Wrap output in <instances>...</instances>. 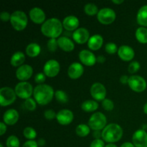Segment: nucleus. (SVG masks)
Segmentation results:
<instances>
[{"label":"nucleus","mask_w":147,"mask_h":147,"mask_svg":"<svg viewBox=\"0 0 147 147\" xmlns=\"http://www.w3.org/2000/svg\"><path fill=\"white\" fill-rule=\"evenodd\" d=\"M63 31V22L55 17L48 19L41 26L42 33L50 39L59 38Z\"/></svg>","instance_id":"nucleus-1"},{"label":"nucleus","mask_w":147,"mask_h":147,"mask_svg":"<svg viewBox=\"0 0 147 147\" xmlns=\"http://www.w3.org/2000/svg\"><path fill=\"white\" fill-rule=\"evenodd\" d=\"M33 96L37 103L41 106H45L52 101L55 96L54 89L50 85H37L34 88Z\"/></svg>","instance_id":"nucleus-2"},{"label":"nucleus","mask_w":147,"mask_h":147,"mask_svg":"<svg viewBox=\"0 0 147 147\" xmlns=\"http://www.w3.org/2000/svg\"><path fill=\"white\" fill-rule=\"evenodd\" d=\"M123 131L118 123L108 124L102 131V139L109 144H113L120 140L123 136Z\"/></svg>","instance_id":"nucleus-3"},{"label":"nucleus","mask_w":147,"mask_h":147,"mask_svg":"<svg viewBox=\"0 0 147 147\" xmlns=\"http://www.w3.org/2000/svg\"><path fill=\"white\" fill-rule=\"evenodd\" d=\"M10 23L13 28L17 31H22L27 27L28 17L24 11L16 10L11 14Z\"/></svg>","instance_id":"nucleus-4"},{"label":"nucleus","mask_w":147,"mask_h":147,"mask_svg":"<svg viewBox=\"0 0 147 147\" xmlns=\"http://www.w3.org/2000/svg\"><path fill=\"white\" fill-rule=\"evenodd\" d=\"M107 118L101 112H96L88 120V126L93 131L103 130L107 126Z\"/></svg>","instance_id":"nucleus-5"},{"label":"nucleus","mask_w":147,"mask_h":147,"mask_svg":"<svg viewBox=\"0 0 147 147\" xmlns=\"http://www.w3.org/2000/svg\"><path fill=\"white\" fill-rule=\"evenodd\" d=\"M17 95L15 90L11 88L5 86L0 89V105L7 106L12 104L16 100Z\"/></svg>","instance_id":"nucleus-6"},{"label":"nucleus","mask_w":147,"mask_h":147,"mask_svg":"<svg viewBox=\"0 0 147 147\" xmlns=\"http://www.w3.org/2000/svg\"><path fill=\"white\" fill-rule=\"evenodd\" d=\"M14 90L17 96L22 99H26L31 98L32 95H33V88L31 83L27 81H21L16 85L14 88Z\"/></svg>","instance_id":"nucleus-7"},{"label":"nucleus","mask_w":147,"mask_h":147,"mask_svg":"<svg viewBox=\"0 0 147 147\" xmlns=\"http://www.w3.org/2000/svg\"><path fill=\"white\" fill-rule=\"evenodd\" d=\"M116 14L114 10L109 7H104L99 10L97 19L102 24H110L115 21Z\"/></svg>","instance_id":"nucleus-8"},{"label":"nucleus","mask_w":147,"mask_h":147,"mask_svg":"<svg viewBox=\"0 0 147 147\" xmlns=\"http://www.w3.org/2000/svg\"><path fill=\"white\" fill-rule=\"evenodd\" d=\"M128 85L132 90L137 93H142L146 90L147 87L146 80L143 77L137 75H133L129 77Z\"/></svg>","instance_id":"nucleus-9"},{"label":"nucleus","mask_w":147,"mask_h":147,"mask_svg":"<svg viewBox=\"0 0 147 147\" xmlns=\"http://www.w3.org/2000/svg\"><path fill=\"white\" fill-rule=\"evenodd\" d=\"M60 70V63L57 60L54 59L47 60L43 66V73L47 77L49 78H54L57 76Z\"/></svg>","instance_id":"nucleus-10"},{"label":"nucleus","mask_w":147,"mask_h":147,"mask_svg":"<svg viewBox=\"0 0 147 147\" xmlns=\"http://www.w3.org/2000/svg\"><path fill=\"white\" fill-rule=\"evenodd\" d=\"M90 93L95 100L103 101L106 97V88L103 84L100 83H95L91 86Z\"/></svg>","instance_id":"nucleus-11"},{"label":"nucleus","mask_w":147,"mask_h":147,"mask_svg":"<svg viewBox=\"0 0 147 147\" xmlns=\"http://www.w3.org/2000/svg\"><path fill=\"white\" fill-rule=\"evenodd\" d=\"M132 143L135 147H147V132L144 129H138L132 136Z\"/></svg>","instance_id":"nucleus-12"},{"label":"nucleus","mask_w":147,"mask_h":147,"mask_svg":"<svg viewBox=\"0 0 147 147\" xmlns=\"http://www.w3.org/2000/svg\"><path fill=\"white\" fill-rule=\"evenodd\" d=\"M79 60L86 66H93L97 62V57L88 50H82L78 54Z\"/></svg>","instance_id":"nucleus-13"},{"label":"nucleus","mask_w":147,"mask_h":147,"mask_svg":"<svg viewBox=\"0 0 147 147\" xmlns=\"http://www.w3.org/2000/svg\"><path fill=\"white\" fill-rule=\"evenodd\" d=\"M73 40L78 44H84L88 42L90 39V32L85 27H79L72 34Z\"/></svg>","instance_id":"nucleus-14"},{"label":"nucleus","mask_w":147,"mask_h":147,"mask_svg":"<svg viewBox=\"0 0 147 147\" xmlns=\"http://www.w3.org/2000/svg\"><path fill=\"white\" fill-rule=\"evenodd\" d=\"M56 119L60 124L66 126L72 123L74 119V114L69 109H62L57 112Z\"/></svg>","instance_id":"nucleus-15"},{"label":"nucleus","mask_w":147,"mask_h":147,"mask_svg":"<svg viewBox=\"0 0 147 147\" xmlns=\"http://www.w3.org/2000/svg\"><path fill=\"white\" fill-rule=\"evenodd\" d=\"M33 74V68L31 65L24 64L19 67L16 70V77L21 81H26L32 77Z\"/></svg>","instance_id":"nucleus-16"},{"label":"nucleus","mask_w":147,"mask_h":147,"mask_svg":"<svg viewBox=\"0 0 147 147\" xmlns=\"http://www.w3.org/2000/svg\"><path fill=\"white\" fill-rule=\"evenodd\" d=\"M29 16L32 21L37 24H42L46 21V14L40 7H33L29 12Z\"/></svg>","instance_id":"nucleus-17"},{"label":"nucleus","mask_w":147,"mask_h":147,"mask_svg":"<svg viewBox=\"0 0 147 147\" xmlns=\"http://www.w3.org/2000/svg\"><path fill=\"white\" fill-rule=\"evenodd\" d=\"M84 73L83 65L78 62H74L69 65L67 75L71 79H78L81 77Z\"/></svg>","instance_id":"nucleus-18"},{"label":"nucleus","mask_w":147,"mask_h":147,"mask_svg":"<svg viewBox=\"0 0 147 147\" xmlns=\"http://www.w3.org/2000/svg\"><path fill=\"white\" fill-rule=\"evenodd\" d=\"M118 55L124 61H131L135 56L134 50L129 45H123L118 50Z\"/></svg>","instance_id":"nucleus-19"},{"label":"nucleus","mask_w":147,"mask_h":147,"mask_svg":"<svg viewBox=\"0 0 147 147\" xmlns=\"http://www.w3.org/2000/svg\"><path fill=\"white\" fill-rule=\"evenodd\" d=\"M63 28L67 31H73L79 28L80 21L79 19L75 15H68L65 17L63 20Z\"/></svg>","instance_id":"nucleus-20"},{"label":"nucleus","mask_w":147,"mask_h":147,"mask_svg":"<svg viewBox=\"0 0 147 147\" xmlns=\"http://www.w3.org/2000/svg\"><path fill=\"white\" fill-rule=\"evenodd\" d=\"M19 112L14 109H9L6 111L3 115V122L9 126L14 125L19 120Z\"/></svg>","instance_id":"nucleus-21"},{"label":"nucleus","mask_w":147,"mask_h":147,"mask_svg":"<svg viewBox=\"0 0 147 147\" xmlns=\"http://www.w3.org/2000/svg\"><path fill=\"white\" fill-rule=\"evenodd\" d=\"M58 47L65 52H71L75 49L74 42L67 36H61L57 39Z\"/></svg>","instance_id":"nucleus-22"},{"label":"nucleus","mask_w":147,"mask_h":147,"mask_svg":"<svg viewBox=\"0 0 147 147\" xmlns=\"http://www.w3.org/2000/svg\"><path fill=\"white\" fill-rule=\"evenodd\" d=\"M103 44V37L99 34L92 35L88 42V46L91 50H98L102 47Z\"/></svg>","instance_id":"nucleus-23"},{"label":"nucleus","mask_w":147,"mask_h":147,"mask_svg":"<svg viewBox=\"0 0 147 147\" xmlns=\"http://www.w3.org/2000/svg\"><path fill=\"white\" fill-rule=\"evenodd\" d=\"M25 60V55L22 51L15 52L10 58V63L14 67H20L24 65Z\"/></svg>","instance_id":"nucleus-24"},{"label":"nucleus","mask_w":147,"mask_h":147,"mask_svg":"<svg viewBox=\"0 0 147 147\" xmlns=\"http://www.w3.org/2000/svg\"><path fill=\"white\" fill-rule=\"evenodd\" d=\"M136 21L142 27H147V4L141 7L136 14Z\"/></svg>","instance_id":"nucleus-25"},{"label":"nucleus","mask_w":147,"mask_h":147,"mask_svg":"<svg viewBox=\"0 0 147 147\" xmlns=\"http://www.w3.org/2000/svg\"><path fill=\"white\" fill-rule=\"evenodd\" d=\"M26 54L30 57H35L40 55L41 52V47L36 42H31L26 47Z\"/></svg>","instance_id":"nucleus-26"},{"label":"nucleus","mask_w":147,"mask_h":147,"mask_svg":"<svg viewBox=\"0 0 147 147\" xmlns=\"http://www.w3.org/2000/svg\"><path fill=\"white\" fill-rule=\"evenodd\" d=\"M98 108V103L96 100H87L81 104L82 110L86 112H93Z\"/></svg>","instance_id":"nucleus-27"},{"label":"nucleus","mask_w":147,"mask_h":147,"mask_svg":"<svg viewBox=\"0 0 147 147\" xmlns=\"http://www.w3.org/2000/svg\"><path fill=\"white\" fill-rule=\"evenodd\" d=\"M135 36L138 41L142 44L147 43V28L144 27H140L136 29Z\"/></svg>","instance_id":"nucleus-28"},{"label":"nucleus","mask_w":147,"mask_h":147,"mask_svg":"<svg viewBox=\"0 0 147 147\" xmlns=\"http://www.w3.org/2000/svg\"><path fill=\"white\" fill-rule=\"evenodd\" d=\"M90 128L88 125L84 124V123H80L78 124L76 128V133L78 136L80 137H85L87 136L90 134Z\"/></svg>","instance_id":"nucleus-29"},{"label":"nucleus","mask_w":147,"mask_h":147,"mask_svg":"<svg viewBox=\"0 0 147 147\" xmlns=\"http://www.w3.org/2000/svg\"><path fill=\"white\" fill-rule=\"evenodd\" d=\"M23 135L28 140H34V139L37 137V131L34 128L27 126L23 130Z\"/></svg>","instance_id":"nucleus-30"},{"label":"nucleus","mask_w":147,"mask_h":147,"mask_svg":"<svg viewBox=\"0 0 147 147\" xmlns=\"http://www.w3.org/2000/svg\"><path fill=\"white\" fill-rule=\"evenodd\" d=\"M84 11L86 14L93 16L98 13L99 10L97 6L93 3H88L84 6Z\"/></svg>","instance_id":"nucleus-31"},{"label":"nucleus","mask_w":147,"mask_h":147,"mask_svg":"<svg viewBox=\"0 0 147 147\" xmlns=\"http://www.w3.org/2000/svg\"><path fill=\"white\" fill-rule=\"evenodd\" d=\"M55 98L56 100L60 103H66L68 101L67 94L63 90H57L55 91Z\"/></svg>","instance_id":"nucleus-32"},{"label":"nucleus","mask_w":147,"mask_h":147,"mask_svg":"<svg viewBox=\"0 0 147 147\" xmlns=\"http://www.w3.org/2000/svg\"><path fill=\"white\" fill-rule=\"evenodd\" d=\"M6 145L7 147H20V142L17 136L15 135H11L7 139Z\"/></svg>","instance_id":"nucleus-33"},{"label":"nucleus","mask_w":147,"mask_h":147,"mask_svg":"<svg viewBox=\"0 0 147 147\" xmlns=\"http://www.w3.org/2000/svg\"><path fill=\"white\" fill-rule=\"evenodd\" d=\"M24 107L26 108V109H27L28 111H33L36 109L37 108V102L35 101L34 98H27L24 100Z\"/></svg>","instance_id":"nucleus-34"},{"label":"nucleus","mask_w":147,"mask_h":147,"mask_svg":"<svg viewBox=\"0 0 147 147\" xmlns=\"http://www.w3.org/2000/svg\"><path fill=\"white\" fill-rule=\"evenodd\" d=\"M102 107L103 108V109L108 111H113V109H114V103L112 100L109 98H106L102 101Z\"/></svg>","instance_id":"nucleus-35"},{"label":"nucleus","mask_w":147,"mask_h":147,"mask_svg":"<svg viewBox=\"0 0 147 147\" xmlns=\"http://www.w3.org/2000/svg\"><path fill=\"white\" fill-rule=\"evenodd\" d=\"M118 50L119 48L114 42H108L105 46V50L109 54H115L116 53H118Z\"/></svg>","instance_id":"nucleus-36"},{"label":"nucleus","mask_w":147,"mask_h":147,"mask_svg":"<svg viewBox=\"0 0 147 147\" xmlns=\"http://www.w3.org/2000/svg\"><path fill=\"white\" fill-rule=\"evenodd\" d=\"M140 67H141V65L140 63H139V62L132 61L131 63H130V64L129 65L128 70H129V72L131 73V74H134V73H136V72L139 71Z\"/></svg>","instance_id":"nucleus-37"},{"label":"nucleus","mask_w":147,"mask_h":147,"mask_svg":"<svg viewBox=\"0 0 147 147\" xmlns=\"http://www.w3.org/2000/svg\"><path fill=\"white\" fill-rule=\"evenodd\" d=\"M47 48L50 52H55L56 50L58 47V43H57V40L54 38L49 39L47 41Z\"/></svg>","instance_id":"nucleus-38"},{"label":"nucleus","mask_w":147,"mask_h":147,"mask_svg":"<svg viewBox=\"0 0 147 147\" xmlns=\"http://www.w3.org/2000/svg\"><path fill=\"white\" fill-rule=\"evenodd\" d=\"M56 116H57V113L53 109H48V110L45 111L44 117L47 120H52V119H56Z\"/></svg>","instance_id":"nucleus-39"},{"label":"nucleus","mask_w":147,"mask_h":147,"mask_svg":"<svg viewBox=\"0 0 147 147\" xmlns=\"http://www.w3.org/2000/svg\"><path fill=\"white\" fill-rule=\"evenodd\" d=\"M45 79L46 76L44 73H38L34 76V81L35 83H38L39 85L43 84V83L45 81Z\"/></svg>","instance_id":"nucleus-40"},{"label":"nucleus","mask_w":147,"mask_h":147,"mask_svg":"<svg viewBox=\"0 0 147 147\" xmlns=\"http://www.w3.org/2000/svg\"><path fill=\"white\" fill-rule=\"evenodd\" d=\"M104 141L101 139H94L93 142L90 143V147H105Z\"/></svg>","instance_id":"nucleus-41"},{"label":"nucleus","mask_w":147,"mask_h":147,"mask_svg":"<svg viewBox=\"0 0 147 147\" xmlns=\"http://www.w3.org/2000/svg\"><path fill=\"white\" fill-rule=\"evenodd\" d=\"M11 14L8 11H2L0 14V19L2 20L3 22H7L10 21V19H11Z\"/></svg>","instance_id":"nucleus-42"},{"label":"nucleus","mask_w":147,"mask_h":147,"mask_svg":"<svg viewBox=\"0 0 147 147\" xmlns=\"http://www.w3.org/2000/svg\"><path fill=\"white\" fill-rule=\"evenodd\" d=\"M22 147H39V145L35 140H28L24 142Z\"/></svg>","instance_id":"nucleus-43"},{"label":"nucleus","mask_w":147,"mask_h":147,"mask_svg":"<svg viewBox=\"0 0 147 147\" xmlns=\"http://www.w3.org/2000/svg\"><path fill=\"white\" fill-rule=\"evenodd\" d=\"M6 131H7V124L1 121L0 123V135L2 136L6 133Z\"/></svg>","instance_id":"nucleus-44"},{"label":"nucleus","mask_w":147,"mask_h":147,"mask_svg":"<svg viewBox=\"0 0 147 147\" xmlns=\"http://www.w3.org/2000/svg\"><path fill=\"white\" fill-rule=\"evenodd\" d=\"M129 76H127L126 75H123V76H121L120 77L119 80H120V83H121L122 84H126L129 82Z\"/></svg>","instance_id":"nucleus-45"},{"label":"nucleus","mask_w":147,"mask_h":147,"mask_svg":"<svg viewBox=\"0 0 147 147\" xmlns=\"http://www.w3.org/2000/svg\"><path fill=\"white\" fill-rule=\"evenodd\" d=\"M93 136L95 138V139H100V138H102V131H94L93 133Z\"/></svg>","instance_id":"nucleus-46"},{"label":"nucleus","mask_w":147,"mask_h":147,"mask_svg":"<svg viewBox=\"0 0 147 147\" xmlns=\"http://www.w3.org/2000/svg\"><path fill=\"white\" fill-rule=\"evenodd\" d=\"M106 61V57L103 55H98L97 57V62L98 63H103Z\"/></svg>","instance_id":"nucleus-47"},{"label":"nucleus","mask_w":147,"mask_h":147,"mask_svg":"<svg viewBox=\"0 0 147 147\" xmlns=\"http://www.w3.org/2000/svg\"><path fill=\"white\" fill-rule=\"evenodd\" d=\"M120 147H135L134 145L133 144V143H131V142H124L123 144H122L121 146Z\"/></svg>","instance_id":"nucleus-48"},{"label":"nucleus","mask_w":147,"mask_h":147,"mask_svg":"<svg viewBox=\"0 0 147 147\" xmlns=\"http://www.w3.org/2000/svg\"><path fill=\"white\" fill-rule=\"evenodd\" d=\"M37 144H38L39 146H44L45 145L46 142L44 139L42 138H40L38 141H37Z\"/></svg>","instance_id":"nucleus-49"},{"label":"nucleus","mask_w":147,"mask_h":147,"mask_svg":"<svg viewBox=\"0 0 147 147\" xmlns=\"http://www.w3.org/2000/svg\"><path fill=\"white\" fill-rule=\"evenodd\" d=\"M112 2L116 4H121L124 2L123 0H112Z\"/></svg>","instance_id":"nucleus-50"},{"label":"nucleus","mask_w":147,"mask_h":147,"mask_svg":"<svg viewBox=\"0 0 147 147\" xmlns=\"http://www.w3.org/2000/svg\"><path fill=\"white\" fill-rule=\"evenodd\" d=\"M143 110H144V113H146V114H147V102H146V103H145L144 106Z\"/></svg>","instance_id":"nucleus-51"},{"label":"nucleus","mask_w":147,"mask_h":147,"mask_svg":"<svg viewBox=\"0 0 147 147\" xmlns=\"http://www.w3.org/2000/svg\"><path fill=\"white\" fill-rule=\"evenodd\" d=\"M105 147H117V146L116 144H108L106 145Z\"/></svg>","instance_id":"nucleus-52"},{"label":"nucleus","mask_w":147,"mask_h":147,"mask_svg":"<svg viewBox=\"0 0 147 147\" xmlns=\"http://www.w3.org/2000/svg\"><path fill=\"white\" fill-rule=\"evenodd\" d=\"M0 147H4V146H3V144H0Z\"/></svg>","instance_id":"nucleus-53"}]
</instances>
